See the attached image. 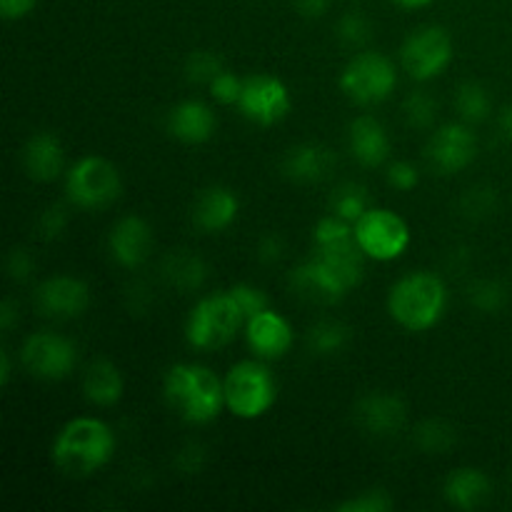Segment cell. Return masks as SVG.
Returning a JSON list of instances; mask_svg holds the SVG:
<instances>
[{
	"instance_id": "cell-16",
	"label": "cell",
	"mask_w": 512,
	"mask_h": 512,
	"mask_svg": "<svg viewBox=\"0 0 512 512\" xmlns=\"http://www.w3.org/2000/svg\"><path fill=\"white\" fill-rule=\"evenodd\" d=\"M355 418L365 433L375 438H393L395 433L405 428L408 420V408L403 398L393 393H370L363 395L355 408Z\"/></svg>"
},
{
	"instance_id": "cell-15",
	"label": "cell",
	"mask_w": 512,
	"mask_h": 512,
	"mask_svg": "<svg viewBox=\"0 0 512 512\" xmlns=\"http://www.w3.org/2000/svg\"><path fill=\"white\" fill-rule=\"evenodd\" d=\"M245 340L260 360H278L293 348V325L268 308L245 320Z\"/></svg>"
},
{
	"instance_id": "cell-44",
	"label": "cell",
	"mask_w": 512,
	"mask_h": 512,
	"mask_svg": "<svg viewBox=\"0 0 512 512\" xmlns=\"http://www.w3.org/2000/svg\"><path fill=\"white\" fill-rule=\"evenodd\" d=\"M15 323H18V305H15V300L5 298L3 303H0V328H3L5 333H10V330L15 328Z\"/></svg>"
},
{
	"instance_id": "cell-19",
	"label": "cell",
	"mask_w": 512,
	"mask_h": 512,
	"mask_svg": "<svg viewBox=\"0 0 512 512\" xmlns=\"http://www.w3.org/2000/svg\"><path fill=\"white\" fill-rule=\"evenodd\" d=\"M238 210V195L225 188V185H213V188H205L195 200L193 223L203 233H220V230L230 228L235 223Z\"/></svg>"
},
{
	"instance_id": "cell-24",
	"label": "cell",
	"mask_w": 512,
	"mask_h": 512,
	"mask_svg": "<svg viewBox=\"0 0 512 512\" xmlns=\"http://www.w3.org/2000/svg\"><path fill=\"white\" fill-rule=\"evenodd\" d=\"M123 373L118 365L110 363L105 358H95L93 363L85 368L83 375V393L98 408H110L123 398Z\"/></svg>"
},
{
	"instance_id": "cell-45",
	"label": "cell",
	"mask_w": 512,
	"mask_h": 512,
	"mask_svg": "<svg viewBox=\"0 0 512 512\" xmlns=\"http://www.w3.org/2000/svg\"><path fill=\"white\" fill-rule=\"evenodd\" d=\"M10 375H13V368H10V350L3 348L0 350V383L8 385Z\"/></svg>"
},
{
	"instance_id": "cell-7",
	"label": "cell",
	"mask_w": 512,
	"mask_h": 512,
	"mask_svg": "<svg viewBox=\"0 0 512 512\" xmlns=\"http://www.w3.org/2000/svg\"><path fill=\"white\" fill-rule=\"evenodd\" d=\"M123 180L118 168L100 155H85L65 175V193L83 210H100L120 198Z\"/></svg>"
},
{
	"instance_id": "cell-36",
	"label": "cell",
	"mask_w": 512,
	"mask_h": 512,
	"mask_svg": "<svg viewBox=\"0 0 512 512\" xmlns=\"http://www.w3.org/2000/svg\"><path fill=\"white\" fill-rule=\"evenodd\" d=\"M243 83L245 80H240L233 70L223 68L213 80H210V93H213V98L218 100V103L238 105L240 93H243Z\"/></svg>"
},
{
	"instance_id": "cell-22",
	"label": "cell",
	"mask_w": 512,
	"mask_h": 512,
	"mask_svg": "<svg viewBox=\"0 0 512 512\" xmlns=\"http://www.w3.org/2000/svg\"><path fill=\"white\" fill-rule=\"evenodd\" d=\"M493 485L490 478L480 468H458L445 478L443 495L453 508L458 510H478L488 503Z\"/></svg>"
},
{
	"instance_id": "cell-14",
	"label": "cell",
	"mask_w": 512,
	"mask_h": 512,
	"mask_svg": "<svg viewBox=\"0 0 512 512\" xmlns=\"http://www.w3.org/2000/svg\"><path fill=\"white\" fill-rule=\"evenodd\" d=\"M33 300L45 318L70 320L90 308V288L73 275H53L35 288Z\"/></svg>"
},
{
	"instance_id": "cell-3",
	"label": "cell",
	"mask_w": 512,
	"mask_h": 512,
	"mask_svg": "<svg viewBox=\"0 0 512 512\" xmlns=\"http://www.w3.org/2000/svg\"><path fill=\"white\" fill-rule=\"evenodd\" d=\"M165 400L183 420L205 425L225 408L223 380L198 363H178L165 373Z\"/></svg>"
},
{
	"instance_id": "cell-34",
	"label": "cell",
	"mask_w": 512,
	"mask_h": 512,
	"mask_svg": "<svg viewBox=\"0 0 512 512\" xmlns=\"http://www.w3.org/2000/svg\"><path fill=\"white\" fill-rule=\"evenodd\" d=\"M340 512H390L393 510V498L385 490L373 488L365 493L355 495V498L338 503Z\"/></svg>"
},
{
	"instance_id": "cell-5",
	"label": "cell",
	"mask_w": 512,
	"mask_h": 512,
	"mask_svg": "<svg viewBox=\"0 0 512 512\" xmlns=\"http://www.w3.org/2000/svg\"><path fill=\"white\" fill-rule=\"evenodd\" d=\"M225 408L240 420H258L278 400V383L260 360H240L223 378Z\"/></svg>"
},
{
	"instance_id": "cell-2",
	"label": "cell",
	"mask_w": 512,
	"mask_h": 512,
	"mask_svg": "<svg viewBox=\"0 0 512 512\" xmlns=\"http://www.w3.org/2000/svg\"><path fill=\"white\" fill-rule=\"evenodd\" d=\"M115 453V433L98 418H75L60 428L53 440V463L68 478H90L110 463Z\"/></svg>"
},
{
	"instance_id": "cell-33",
	"label": "cell",
	"mask_w": 512,
	"mask_h": 512,
	"mask_svg": "<svg viewBox=\"0 0 512 512\" xmlns=\"http://www.w3.org/2000/svg\"><path fill=\"white\" fill-rule=\"evenodd\" d=\"M223 70V60L213 53V50H198L188 58L185 63V75H188L190 83H208L215 75Z\"/></svg>"
},
{
	"instance_id": "cell-26",
	"label": "cell",
	"mask_w": 512,
	"mask_h": 512,
	"mask_svg": "<svg viewBox=\"0 0 512 512\" xmlns=\"http://www.w3.org/2000/svg\"><path fill=\"white\" fill-rule=\"evenodd\" d=\"M455 110L463 118V123H483L493 110V103H490V95L483 85L468 80L455 90Z\"/></svg>"
},
{
	"instance_id": "cell-4",
	"label": "cell",
	"mask_w": 512,
	"mask_h": 512,
	"mask_svg": "<svg viewBox=\"0 0 512 512\" xmlns=\"http://www.w3.org/2000/svg\"><path fill=\"white\" fill-rule=\"evenodd\" d=\"M448 308V285L440 275L418 270L403 275L388 293V313L408 333L435 328Z\"/></svg>"
},
{
	"instance_id": "cell-43",
	"label": "cell",
	"mask_w": 512,
	"mask_h": 512,
	"mask_svg": "<svg viewBox=\"0 0 512 512\" xmlns=\"http://www.w3.org/2000/svg\"><path fill=\"white\" fill-rule=\"evenodd\" d=\"M295 10H298L303 18H320V15L328 13L330 8V0H293Z\"/></svg>"
},
{
	"instance_id": "cell-12",
	"label": "cell",
	"mask_w": 512,
	"mask_h": 512,
	"mask_svg": "<svg viewBox=\"0 0 512 512\" xmlns=\"http://www.w3.org/2000/svg\"><path fill=\"white\" fill-rule=\"evenodd\" d=\"M238 108L250 123L270 128L288 118L293 100H290V90L283 80L268 73H258L245 78Z\"/></svg>"
},
{
	"instance_id": "cell-10",
	"label": "cell",
	"mask_w": 512,
	"mask_h": 512,
	"mask_svg": "<svg viewBox=\"0 0 512 512\" xmlns=\"http://www.w3.org/2000/svg\"><path fill=\"white\" fill-rule=\"evenodd\" d=\"M453 60V40L448 30L440 25H425V28L413 30L405 38L403 50H400V63L405 73L413 80H433L443 73Z\"/></svg>"
},
{
	"instance_id": "cell-46",
	"label": "cell",
	"mask_w": 512,
	"mask_h": 512,
	"mask_svg": "<svg viewBox=\"0 0 512 512\" xmlns=\"http://www.w3.org/2000/svg\"><path fill=\"white\" fill-rule=\"evenodd\" d=\"M500 130H503L505 138L512 143V103L505 105L503 113H500Z\"/></svg>"
},
{
	"instance_id": "cell-30",
	"label": "cell",
	"mask_w": 512,
	"mask_h": 512,
	"mask_svg": "<svg viewBox=\"0 0 512 512\" xmlns=\"http://www.w3.org/2000/svg\"><path fill=\"white\" fill-rule=\"evenodd\" d=\"M368 198H365V190L360 185L348 183L333 195V215L348 220V223H355L360 215L368 210Z\"/></svg>"
},
{
	"instance_id": "cell-1",
	"label": "cell",
	"mask_w": 512,
	"mask_h": 512,
	"mask_svg": "<svg viewBox=\"0 0 512 512\" xmlns=\"http://www.w3.org/2000/svg\"><path fill=\"white\" fill-rule=\"evenodd\" d=\"M363 260L365 255L355 238L335 245H315L313 258L293 270L290 285L295 293L315 303H338L363 280Z\"/></svg>"
},
{
	"instance_id": "cell-40",
	"label": "cell",
	"mask_w": 512,
	"mask_h": 512,
	"mask_svg": "<svg viewBox=\"0 0 512 512\" xmlns=\"http://www.w3.org/2000/svg\"><path fill=\"white\" fill-rule=\"evenodd\" d=\"M35 270V258L30 255V250L25 248H13L8 255V275L15 283H25V280L33 275Z\"/></svg>"
},
{
	"instance_id": "cell-23",
	"label": "cell",
	"mask_w": 512,
	"mask_h": 512,
	"mask_svg": "<svg viewBox=\"0 0 512 512\" xmlns=\"http://www.w3.org/2000/svg\"><path fill=\"white\" fill-rule=\"evenodd\" d=\"M333 170V153L323 145L303 143L285 153L283 173L295 183H318Z\"/></svg>"
},
{
	"instance_id": "cell-25",
	"label": "cell",
	"mask_w": 512,
	"mask_h": 512,
	"mask_svg": "<svg viewBox=\"0 0 512 512\" xmlns=\"http://www.w3.org/2000/svg\"><path fill=\"white\" fill-rule=\"evenodd\" d=\"M165 278L180 290H195L203 285L205 280V263L200 258H195L188 250H180L165 258Z\"/></svg>"
},
{
	"instance_id": "cell-38",
	"label": "cell",
	"mask_w": 512,
	"mask_h": 512,
	"mask_svg": "<svg viewBox=\"0 0 512 512\" xmlns=\"http://www.w3.org/2000/svg\"><path fill=\"white\" fill-rule=\"evenodd\" d=\"M498 205V195L490 188H473L468 190V195L463 198V210L470 218H483V215H490Z\"/></svg>"
},
{
	"instance_id": "cell-31",
	"label": "cell",
	"mask_w": 512,
	"mask_h": 512,
	"mask_svg": "<svg viewBox=\"0 0 512 512\" xmlns=\"http://www.w3.org/2000/svg\"><path fill=\"white\" fill-rule=\"evenodd\" d=\"M335 30H338L340 43L348 45V48H363L373 38V25H370V20L363 13H355V10L353 13H345L338 20V25H335Z\"/></svg>"
},
{
	"instance_id": "cell-9",
	"label": "cell",
	"mask_w": 512,
	"mask_h": 512,
	"mask_svg": "<svg viewBox=\"0 0 512 512\" xmlns=\"http://www.w3.org/2000/svg\"><path fill=\"white\" fill-rule=\"evenodd\" d=\"M398 70L385 55L365 50L350 58L340 73V90L358 105H378L395 93Z\"/></svg>"
},
{
	"instance_id": "cell-27",
	"label": "cell",
	"mask_w": 512,
	"mask_h": 512,
	"mask_svg": "<svg viewBox=\"0 0 512 512\" xmlns=\"http://www.w3.org/2000/svg\"><path fill=\"white\" fill-rule=\"evenodd\" d=\"M413 438L415 445H418L420 450H425L428 455L448 453V450L455 448V443H458V433H455L453 425L438 418L420 423L418 428H415Z\"/></svg>"
},
{
	"instance_id": "cell-20",
	"label": "cell",
	"mask_w": 512,
	"mask_h": 512,
	"mask_svg": "<svg viewBox=\"0 0 512 512\" xmlns=\"http://www.w3.org/2000/svg\"><path fill=\"white\" fill-rule=\"evenodd\" d=\"M215 125V113L203 100H183L168 115L170 135L188 145H200L213 138Z\"/></svg>"
},
{
	"instance_id": "cell-37",
	"label": "cell",
	"mask_w": 512,
	"mask_h": 512,
	"mask_svg": "<svg viewBox=\"0 0 512 512\" xmlns=\"http://www.w3.org/2000/svg\"><path fill=\"white\" fill-rule=\"evenodd\" d=\"M68 228V213H65L63 205H50L48 210H43L38 218V235L43 240H58L60 235Z\"/></svg>"
},
{
	"instance_id": "cell-47",
	"label": "cell",
	"mask_w": 512,
	"mask_h": 512,
	"mask_svg": "<svg viewBox=\"0 0 512 512\" xmlns=\"http://www.w3.org/2000/svg\"><path fill=\"white\" fill-rule=\"evenodd\" d=\"M393 3L400 5V8L418 10V8H428V5H433L435 0H393Z\"/></svg>"
},
{
	"instance_id": "cell-41",
	"label": "cell",
	"mask_w": 512,
	"mask_h": 512,
	"mask_svg": "<svg viewBox=\"0 0 512 512\" xmlns=\"http://www.w3.org/2000/svg\"><path fill=\"white\" fill-rule=\"evenodd\" d=\"M283 255H285V243L278 238V235H265V238L258 243L260 263L273 265L278 263V260H283Z\"/></svg>"
},
{
	"instance_id": "cell-42",
	"label": "cell",
	"mask_w": 512,
	"mask_h": 512,
	"mask_svg": "<svg viewBox=\"0 0 512 512\" xmlns=\"http://www.w3.org/2000/svg\"><path fill=\"white\" fill-rule=\"evenodd\" d=\"M38 5V0H0V13L5 20H20L30 15Z\"/></svg>"
},
{
	"instance_id": "cell-28",
	"label": "cell",
	"mask_w": 512,
	"mask_h": 512,
	"mask_svg": "<svg viewBox=\"0 0 512 512\" xmlns=\"http://www.w3.org/2000/svg\"><path fill=\"white\" fill-rule=\"evenodd\" d=\"M350 330L338 320H323L308 335V345L318 355H335L348 345Z\"/></svg>"
},
{
	"instance_id": "cell-21",
	"label": "cell",
	"mask_w": 512,
	"mask_h": 512,
	"mask_svg": "<svg viewBox=\"0 0 512 512\" xmlns=\"http://www.w3.org/2000/svg\"><path fill=\"white\" fill-rule=\"evenodd\" d=\"M350 153L365 168H378L388 160L390 155V138L388 130L373 115H360L350 125Z\"/></svg>"
},
{
	"instance_id": "cell-39",
	"label": "cell",
	"mask_w": 512,
	"mask_h": 512,
	"mask_svg": "<svg viewBox=\"0 0 512 512\" xmlns=\"http://www.w3.org/2000/svg\"><path fill=\"white\" fill-rule=\"evenodd\" d=\"M388 183L393 185L395 190H403V193H408V190L418 188L420 170L415 168L410 160H395V163L388 168Z\"/></svg>"
},
{
	"instance_id": "cell-11",
	"label": "cell",
	"mask_w": 512,
	"mask_h": 512,
	"mask_svg": "<svg viewBox=\"0 0 512 512\" xmlns=\"http://www.w3.org/2000/svg\"><path fill=\"white\" fill-rule=\"evenodd\" d=\"M20 363L33 378L63 380L78 365V350L65 335L43 330L25 340L20 350Z\"/></svg>"
},
{
	"instance_id": "cell-8",
	"label": "cell",
	"mask_w": 512,
	"mask_h": 512,
	"mask_svg": "<svg viewBox=\"0 0 512 512\" xmlns=\"http://www.w3.org/2000/svg\"><path fill=\"white\" fill-rule=\"evenodd\" d=\"M355 243L365 258L390 263L398 260L410 245V228L403 215L390 208H368L353 223Z\"/></svg>"
},
{
	"instance_id": "cell-29",
	"label": "cell",
	"mask_w": 512,
	"mask_h": 512,
	"mask_svg": "<svg viewBox=\"0 0 512 512\" xmlns=\"http://www.w3.org/2000/svg\"><path fill=\"white\" fill-rule=\"evenodd\" d=\"M468 300L480 313L495 315L508 305V290L498 280H475L468 290Z\"/></svg>"
},
{
	"instance_id": "cell-32",
	"label": "cell",
	"mask_w": 512,
	"mask_h": 512,
	"mask_svg": "<svg viewBox=\"0 0 512 512\" xmlns=\"http://www.w3.org/2000/svg\"><path fill=\"white\" fill-rule=\"evenodd\" d=\"M435 115H438V103L430 93L425 90H415L405 100V118L413 128H430L435 123Z\"/></svg>"
},
{
	"instance_id": "cell-18",
	"label": "cell",
	"mask_w": 512,
	"mask_h": 512,
	"mask_svg": "<svg viewBox=\"0 0 512 512\" xmlns=\"http://www.w3.org/2000/svg\"><path fill=\"white\" fill-rule=\"evenodd\" d=\"M23 168L35 183H53L65 168L63 143L53 133H33L23 148Z\"/></svg>"
},
{
	"instance_id": "cell-6",
	"label": "cell",
	"mask_w": 512,
	"mask_h": 512,
	"mask_svg": "<svg viewBox=\"0 0 512 512\" xmlns=\"http://www.w3.org/2000/svg\"><path fill=\"white\" fill-rule=\"evenodd\" d=\"M243 323L245 318L230 290L215 293L195 303V308L190 310L188 323H185V338L195 350H218L238 335Z\"/></svg>"
},
{
	"instance_id": "cell-35",
	"label": "cell",
	"mask_w": 512,
	"mask_h": 512,
	"mask_svg": "<svg viewBox=\"0 0 512 512\" xmlns=\"http://www.w3.org/2000/svg\"><path fill=\"white\" fill-rule=\"evenodd\" d=\"M230 295H233V300L238 303L240 313H243L245 320H250L253 315L263 313V310H268V295L263 293L260 288H255V285L250 283H238L230 288Z\"/></svg>"
},
{
	"instance_id": "cell-17",
	"label": "cell",
	"mask_w": 512,
	"mask_h": 512,
	"mask_svg": "<svg viewBox=\"0 0 512 512\" xmlns=\"http://www.w3.org/2000/svg\"><path fill=\"white\" fill-rule=\"evenodd\" d=\"M108 248L120 268H138L153 250V230L138 215H125L110 230Z\"/></svg>"
},
{
	"instance_id": "cell-13",
	"label": "cell",
	"mask_w": 512,
	"mask_h": 512,
	"mask_svg": "<svg viewBox=\"0 0 512 512\" xmlns=\"http://www.w3.org/2000/svg\"><path fill=\"white\" fill-rule=\"evenodd\" d=\"M478 155V138L468 123H448L435 130L428 143V160L438 173L455 175Z\"/></svg>"
}]
</instances>
